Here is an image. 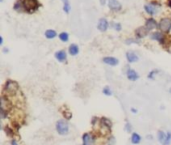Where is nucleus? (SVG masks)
Returning a JSON list of instances; mask_svg holds the SVG:
<instances>
[{
    "label": "nucleus",
    "mask_w": 171,
    "mask_h": 145,
    "mask_svg": "<svg viewBox=\"0 0 171 145\" xmlns=\"http://www.w3.org/2000/svg\"><path fill=\"white\" fill-rule=\"evenodd\" d=\"M21 3L23 6V10L28 12V13H32L40 7L38 0H21Z\"/></svg>",
    "instance_id": "f257e3e1"
},
{
    "label": "nucleus",
    "mask_w": 171,
    "mask_h": 145,
    "mask_svg": "<svg viewBox=\"0 0 171 145\" xmlns=\"http://www.w3.org/2000/svg\"><path fill=\"white\" fill-rule=\"evenodd\" d=\"M55 128H56L57 133L61 136L67 135L69 133V124L64 119L58 120L56 122V125H55Z\"/></svg>",
    "instance_id": "f03ea898"
},
{
    "label": "nucleus",
    "mask_w": 171,
    "mask_h": 145,
    "mask_svg": "<svg viewBox=\"0 0 171 145\" xmlns=\"http://www.w3.org/2000/svg\"><path fill=\"white\" fill-rule=\"evenodd\" d=\"M18 83L16 81H13V80H7L4 87H3V90H4L5 93L9 95H14L18 90Z\"/></svg>",
    "instance_id": "7ed1b4c3"
},
{
    "label": "nucleus",
    "mask_w": 171,
    "mask_h": 145,
    "mask_svg": "<svg viewBox=\"0 0 171 145\" xmlns=\"http://www.w3.org/2000/svg\"><path fill=\"white\" fill-rule=\"evenodd\" d=\"M161 6L160 3L157 2H150L148 4H145L144 5V10L148 15L150 16H154L158 13L159 11V7Z\"/></svg>",
    "instance_id": "20e7f679"
},
{
    "label": "nucleus",
    "mask_w": 171,
    "mask_h": 145,
    "mask_svg": "<svg viewBox=\"0 0 171 145\" xmlns=\"http://www.w3.org/2000/svg\"><path fill=\"white\" fill-rule=\"evenodd\" d=\"M158 28L163 33H168L171 30V19L168 17L160 19V21L158 23Z\"/></svg>",
    "instance_id": "39448f33"
},
{
    "label": "nucleus",
    "mask_w": 171,
    "mask_h": 145,
    "mask_svg": "<svg viewBox=\"0 0 171 145\" xmlns=\"http://www.w3.org/2000/svg\"><path fill=\"white\" fill-rule=\"evenodd\" d=\"M82 145H96V137L90 132L82 135Z\"/></svg>",
    "instance_id": "423d86ee"
},
{
    "label": "nucleus",
    "mask_w": 171,
    "mask_h": 145,
    "mask_svg": "<svg viewBox=\"0 0 171 145\" xmlns=\"http://www.w3.org/2000/svg\"><path fill=\"white\" fill-rule=\"evenodd\" d=\"M150 38L154 40V41L159 42L160 44H162V45H164L167 41L166 37L164 36V34H163V32H161V31H155V32H153V33H151Z\"/></svg>",
    "instance_id": "0eeeda50"
},
{
    "label": "nucleus",
    "mask_w": 171,
    "mask_h": 145,
    "mask_svg": "<svg viewBox=\"0 0 171 145\" xmlns=\"http://www.w3.org/2000/svg\"><path fill=\"white\" fill-rule=\"evenodd\" d=\"M107 4H108V7L111 11L118 12L122 9L121 4L118 0H107Z\"/></svg>",
    "instance_id": "6e6552de"
},
{
    "label": "nucleus",
    "mask_w": 171,
    "mask_h": 145,
    "mask_svg": "<svg viewBox=\"0 0 171 145\" xmlns=\"http://www.w3.org/2000/svg\"><path fill=\"white\" fill-rule=\"evenodd\" d=\"M108 27H109V22H108V20H107L106 18H101V19H99L98 24H97V29H98L99 31L105 32L107 29H108Z\"/></svg>",
    "instance_id": "1a4fd4ad"
},
{
    "label": "nucleus",
    "mask_w": 171,
    "mask_h": 145,
    "mask_svg": "<svg viewBox=\"0 0 171 145\" xmlns=\"http://www.w3.org/2000/svg\"><path fill=\"white\" fill-rule=\"evenodd\" d=\"M148 29L145 27V26H141L137 28L136 30H135V35H136V37L138 39H141V38H144L146 37L147 35H148Z\"/></svg>",
    "instance_id": "9d476101"
},
{
    "label": "nucleus",
    "mask_w": 171,
    "mask_h": 145,
    "mask_svg": "<svg viewBox=\"0 0 171 145\" xmlns=\"http://www.w3.org/2000/svg\"><path fill=\"white\" fill-rule=\"evenodd\" d=\"M145 27H146L149 31H151V30H154V29H156V28H158V24H157V22H156V20L151 17V18L146 19Z\"/></svg>",
    "instance_id": "9b49d317"
},
{
    "label": "nucleus",
    "mask_w": 171,
    "mask_h": 145,
    "mask_svg": "<svg viewBox=\"0 0 171 145\" xmlns=\"http://www.w3.org/2000/svg\"><path fill=\"white\" fill-rule=\"evenodd\" d=\"M126 76L130 81H136V80H138V78H139L138 73L134 69H132V68H128V69H127Z\"/></svg>",
    "instance_id": "f8f14e48"
},
{
    "label": "nucleus",
    "mask_w": 171,
    "mask_h": 145,
    "mask_svg": "<svg viewBox=\"0 0 171 145\" xmlns=\"http://www.w3.org/2000/svg\"><path fill=\"white\" fill-rule=\"evenodd\" d=\"M102 61L109 66H116L119 63V60L115 57H112V56H106V57L102 59Z\"/></svg>",
    "instance_id": "ddd939ff"
},
{
    "label": "nucleus",
    "mask_w": 171,
    "mask_h": 145,
    "mask_svg": "<svg viewBox=\"0 0 171 145\" xmlns=\"http://www.w3.org/2000/svg\"><path fill=\"white\" fill-rule=\"evenodd\" d=\"M55 58H56L59 62H65L67 59V53L65 50H58L55 53Z\"/></svg>",
    "instance_id": "4468645a"
},
{
    "label": "nucleus",
    "mask_w": 171,
    "mask_h": 145,
    "mask_svg": "<svg viewBox=\"0 0 171 145\" xmlns=\"http://www.w3.org/2000/svg\"><path fill=\"white\" fill-rule=\"evenodd\" d=\"M126 59L129 63H134V62L138 61L139 58H138L137 54L134 53L133 51H128V52H126Z\"/></svg>",
    "instance_id": "2eb2a0df"
},
{
    "label": "nucleus",
    "mask_w": 171,
    "mask_h": 145,
    "mask_svg": "<svg viewBox=\"0 0 171 145\" xmlns=\"http://www.w3.org/2000/svg\"><path fill=\"white\" fill-rule=\"evenodd\" d=\"M68 52L71 56H76L79 53V47L77 44H70L69 47H68Z\"/></svg>",
    "instance_id": "dca6fc26"
},
{
    "label": "nucleus",
    "mask_w": 171,
    "mask_h": 145,
    "mask_svg": "<svg viewBox=\"0 0 171 145\" xmlns=\"http://www.w3.org/2000/svg\"><path fill=\"white\" fill-rule=\"evenodd\" d=\"M131 143L132 144H139L141 141V136L139 135L137 132H133L132 134H131Z\"/></svg>",
    "instance_id": "f3484780"
},
{
    "label": "nucleus",
    "mask_w": 171,
    "mask_h": 145,
    "mask_svg": "<svg viewBox=\"0 0 171 145\" xmlns=\"http://www.w3.org/2000/svg\"><path fill=\"white\" fill-rule=\"evenodd\" d=\"M62 3H63V11L65 12V13H70L71 11V4L69 2V0H62Z\"/></svg>",
    "instance_id": "a211bd4d"
},
{
    "label": "nucleus",
    "mask_w": 171,
    "mask_h": 145,
    "mask_svg": "<svg viewBox=\"0 0 171 145\" xmlns=\"http://www.w3.org/2000/svg\"><path fill=\"white\" fill-rule=\"evenodd\" d=\"M45 37L47 39H53L55 38L57 36V33H56V31L53 30V29H48V30H46L45 31Z\"/></svg>",
    "instance_id": "6ab92c4d"
},
{
    "label": "nucleus",
    "mask_w": 171,
    "mask_h": 145,
    "mask_svg": "<svg viewBox=\"0 0 171 145\" xmlns=\"http://www.w3.org/2000/svg\"><path fill=\"white\" fill-rule=\"evenodd\" d=\"M101 124L104 127L108 128L109 130L111 129V127H112V123H111V121H110L108 118H105V117L101 118Z\"/></svg>",
    "instance_id": "aec40b11"
},
{
    "label": "nucleus",
    "mask_w": 171,
    "mask_h": 145,
    "mask_svg": "<svg viewBox=\"0 0 171 145\" xmlns=\"http://www.w3.org/2000/svg\"><path fill=\"white\" fill-rule=\"evenodd\" d=\"M165 137H166V133H165L164 131L159 130V131L157 132V139H158V141L160 142L161 144H163V142H164Z\"/></svg>",
    "instance_id": "412c9836"
},
{
    "label": "nucleus",
    "mask_w": 171,
    "mask_h": 145,
    "mask_svg": "<svg viewBox=\"0 0 171 145\" xmlns=\"http://www.w3.org/2000/svg\"><path fill=\"white\" fill-rule=\"evenodd\" d=\"M59 39H60V41L62 42H67L69 40V34L67 33V32H61L60 34H59Z\"/></svg>",
    "instance_id": "4be33fe9"
},
{
    "label": "nucleus",
    "mask_w": 171,
    "mask_h": 145,
    "mask_svg": "<svg viewBox=\"0 0 171 145\" xmlns=\"http://www.w3.org/2000/svg\"><path fill=\"white\" fill-rule=\"evenodd\" d=\"M170 143H171V131H168L166 132V137L162 145H170Z\"/></svg>",
    "instance_id": "5701e85b"
},
{
    "label": "nucleus",
    "mask_w": 171,
    "mask_h": 145,
    "mask_svg": "<svg viewBox=\"0 0 171 145\" xmlns=\"http://www.w3.org/2000/svg\"><path fill=\"white\" fill-rule=\"evenodd\" d=\"M158 70L157 69H155V70H151L149 73H148V75H147V78L148 79H150V80H154L155 79V75L156 74H158Z\"/></svg>",
    "instance_id": "b1692460"
},
{
    "label": "nucleus",
    "mask_w": 171,
    "mask_h": 145,
    "mask_svg": "<svg viewBox=\"0 0 171 145\" xmlns=\"http://www.w3.org/2000/svg\"><path fill=\"white\" fill-rule=\"evenodd\" d=\"M102 93L104 95H106V96H111V95H112V90L110 89L109 86H105L104 88H103Z\"/></svg>",
    "instance_id": "393cba45"
},
{
    "label": "nucleus",
    "mask_w": 171,
    "mask_h": 145,
    "mask_svg": "<svg viewBox=\"0 0 171 145\" xmlns=\"http://www.w3.org/2000/svg\"><path fill=\"white\" fill-rule=\"evenodd\" d=\"M21 9H23V6H22V3H21V0H18V1H16V3L14 4V10L20 11Z\"/></svg>",
    "instance_id": "a878e982"
},
{
    "label": "nucleus",
    "mask_w": 171,
    "mask_h": 145,
    "mask_svg": "<svg viewBox=\"0 0 171 145\" xmlns=\"http://www.w3.org/2000/svg\"><path fill=\"white\" fill-rule=\"evenodd\" d=\"M4 131H5V133L8 135V136H13V131H12V129H11L10 127H5L4 128Z\"/></svg>",
    "instance_id": "bb28decb"
},
{
    "label": "nucleus",
    "mask_w": 171,
    "mask_h": 145,
    "mask_svg": "<svg viewBox=\"0 0 171 145\" xmlns=\"http://www.w3.org/2000/svg\"><path fill=\"white\" fill-rule=\"evenodd\" d=\"M112 27H113L116 31H120V30L122 29L120 23H112Z\"/></svg>",
    "instance_id": "cd10ccee"
},
{
    "label": "nucleus",
    "mask_w": 171,
    "mask_h": 145,
    "mask_svg": "<svg viewBox=\"0 0 171 145\" xmlns=\"http://www.w3.org/2000/svg\"><path fill=\"white\" fill-rule=\"evenodd\" d=\"M125 43L126 44H132V43L136 44V43H139V41H138V40H136V39H127L125 41Z\"/></svg>",
    "instance_id": "c85d7f7f"
},
{
    "label": "nucleus",
    "mask_w": 171,
    "mask_h": 145,
    "mask_svg": "<svg viewBox=\"0 0 171 145\" xmlns=\"http://www.w3.org/2000/svg\"><path fill=\"white\" fill-rule=\"evenodd\" d=\"M126 131L127 132H131V125L129 123H126Z\"/></svg>",
    "instance_id": "c756f323"
},
{
    "label": "nucleus",
    "mask_w": 171,
    "mask_h": 145,
    "mask_svg": "<svg viewBox=\"0 0 171 145\" xmlns=\"http://www.w3.org/2000/svg\"><path fill=\"white\" fill-rule=\"evenodd\" d=\"M11 145H19V144H18V142L16 141V140L13 139V140H11Z\"/></svg>",
    "instance_id": "7c9ffc66"
},
{
    "label": "nucleus",
    "mask_w": 171,
    "mask_h": 145,
    "mask_svg": "<svg viewBox=\"0 0 171 145\" xmlns=\"http://www.w3.org/2000/svg\"><path fill=\"white\" fill-rule=\"evenodd\" d=\"M131 112H132L133 114H136L137 113V109H135V108H131Z\"/></svg>",
    "instance_id": "2f4dec72"
},
{
    "label": "nucleus",
    "mask_w": 171,
    "mask_h": 145,
    "mask_svg": "<svg viewBox=\"0 0 171 145\" xmlns=\"http://www.w3.org/2000/svg\"><path fill=\"white\" fill-rule=\"evenodd\" d=\"M105 3H106V0H100V4H101V5H104Z\"/></svg>",
    "instance_id": "473e14b6"
},
{
    "label": "nucleus",
    "mask_w": 171,
    "mask_h": 145,
    "mask_svg": "<svg viewBox=\"0 0 171 145\" xmlns=\"http://www.w3.org/2000/svg\"><path fill=\"white\" fill-rule=\"evenodd\" d=\"M3 44V37L1 36V37H0V45H2Z\"/></svg>",
    "instance_id": "72a5a7b5"
},
{
    "label": "nucleus",
    "mask_w": 171,
    "mask_h": 145,
    "mask_svg": "<svg viewBox=\"0 0 171 145\" xmlns=\"http://www.w3.org/2000/svg\"><path fill=\"white\" fill-rule=\"evenodd\" d=\"M8 51H9V50L7 49V48H3V52H4V53H7Z\"/></svg>",
    "instance_id": "f704fd0d"
},
{
    "label": "nucleus",
    "mask_w": 171,
    "mask_h": 145,
    "mask_svg": "<svg viewBox=\"0 0 171 145\" xmlns=\"http://www.w3.org/2000/svg\"><path fill=\"white\" fill-rule=\"evenodd\" d=\"M168 6L171 8V0H169V2H168Z\"/></svg>",
    "instance_id": "c9c22d12"
},
{
    "label": "nucleus",
    "mask_w": 171,
    "mask_h": 145,
    "mask_svg": "<svg viewBox=\"0 0 171 145\" xmlns=\"http://www.w3.org/2000/svg\"><path fill=\"white\" fill-rule=\"evenodd\" d=\"M169 92H170V94H171V88H170V89H169Z\"/></svg>",
    "instance_id": "e433bc0d"
}]
</instances>
